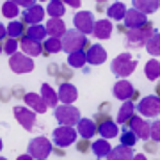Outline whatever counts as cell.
Instances as JSON below:
<instances>
[{
  "mask_svg": "<svg viewBox=\"0 0 160 160\" xmlns=\"http://www.w3.org/2000/svg\"><path fill=\"white\" fill-rule=\"evenodd\" d=\"M25 36L29 39L36 41V43H41V41H45V38L48 34H46V27H43V25H32V27H29Z\"/></svg>",
  "mask_w": 160,
  "mask_h": 160,
  "instance_id": "32",
  "label": "cell"
},
{
  "mask_svg": "<svg viewBox=\"0 0 160 160\" xmlns=\"http://www.w3.org/2000/svg\"><path fill=\"white\" fill-rule=\"evenodd\" d=\"M53 116H55V119L64 126H75L78 125V121L82 119V116H80V110L73 105H59L57 109H53Z\"/></svg>",
  "mask_w": 160,
  "mask_h": 160,
  "instance_id": "4",
  "label": "cell"
},
{
  "mask_svg": "<svg viewBox=\"0 0 160 160\" xmlns=\"http://www.w3.org/2000/svg\"><path fill=\"white\" fill-rule=\"evenodd\" d=\"M66 32H68V29H66V23L62 22V18H50L46 22V34L50 38L62 39Z\"/></svg>",
  "mask_w": 160,
  "mask_h": 160,
  "instance_id": "15",
  "label": "cell"
},
{
  "mask_svg": "<svg viewBox=\"0 0 160 160\" xmlns=\"http://www.w3.org/2000/svg\"><path fill=\"white\" fill-rule=\"evenodd\" d=\"M144 75H146V78L155 82V80L160 78V61L157 59H149L146 66H144Z\"/></svg>",
  "mask_w": 160,
  "mask_h": 160,
  "instance_id": "28",
  "label": "cell"
},
{
  "mask_svg": "<svg viewBox=\"0 0 160 160\" xmlns=\"http://www.w3.org/2000/svg\"><path fill=\"white\" fill-rule=\"evenodd\" d=\"M43 46H45L46 53H59V52L62 50V39L50 38V39H46V43Z\"/></svg>",
  "mask_w": 160,
  "mask_h": 160,
  "instance_id": "37",
  "label": "cell"
},
{
  "mask_svg": "<svg viewBox=\"0 0 160 160\" xmlns=\"http://www.w3.org/2000/svg\"><path fill=\"white\" fill-rule=\"evenodd\" d=\"M133 160H148V158H146V155H142V153H137L135 157H133Z\"/></svg>",
  "mask_w": 160,
  "mask_h": 160,
  "instance_id": "44",
  "label": "cell"
},
{
  "mask_svg": "<svg viewBox=\"0 0 160 160\" xmlns=\"http://www.w3.org/2000/svg\"><path fill=\"white\" fill-rule=\"evenodd\" d=\"M133 148H128V146H123V144H119V146H116L112 151H110V155L107 157L109 160H133Z\"/></svg>",
  "mask_w": 160,
  "mask_h": 160,
  "instance_id": "23",
  "label": "cell"
},
{
  "mask_svg": "<svg viewBox=\"0 0 160 160\" xmlns=\"http://www.w3.org/2000/svg\"><path fill=\"white\" fill-rule=\"evenodd\" d=\"M64 4H68V6L75 7V9H77V7H80V6H82V2H80V0H64Z\"/></svg>",
  "mask_w": 160,
  "mask_h": 160,
  "instance_id": "41",
  "label": "cell"
},
{
  "mask_svg": "<svg viewBox=\"0 0 160 160\" xmlns=\"http://www.w3.org/2000/svg\"><path fill=\"white\" fill-rule=\"evenodd\" d=\"M52 151H53L52 142L46 137H43V135L34 137L29 142V146H27V153H29L30 157H34L36 160H46L50 157Z\"/></svg>",
  "mask_w": 160,
  "mask_h": 160,
  "instance_id": "3",
  "label": "cell"
},
{
  "mask_svg": "<svg viewBox=\"0 0 160 160\" xmlns=\"http://www.w3.org/2000/svg\"><path fill=\"white\" fill-rule=\"evenodd\" d=\"M16 4H18L20 7H27V9H30V7L36 6L34 0H16Z\"/></svg>",
  "mask_w": 160,
  "mask_h": 160,
  "instance_id": "40",
  "label": "cell"
},
{
  "mask_svg": "<svg viewBox=\"0 0 160 160\" xmlns=\"http://www.w3.org/2000/svg\"><path fill=\"white\" fill-rule=\"evenodd\" d=\"M9 68L14 73H30L34 69V61L25 53H14L9 57Z\"/></svg>",
  "mask_w": 160,
  "mask_h": 160,
  "instance_id": "10",
  "label": "cell"
},
{
  "mask_svg": "<svg viewBox=\"0 0 160 160\" xmlns=\"http://www.w3.org/2000/svg\"><path fill=\"white\" fill-rule=\"evenodd\" d=\"M57 94H59L61 103H64V105H71V103H75V100L78 98V89H77L73 84L64 82V84H61V86H59Z\"/></svg>",
  "mask_w": 160,
  "mask_h": 160,
  "instance_id": "14",
  "label": "cell"
},
{
  "mask_svg": "<svg viewBox=\"0 0 160 160\" xmlns=\"http://www.w3.org/2000/svg\"><path fill=\"white\" fill-rule=\"evenodd\" d=\"M133 7L142 14H151L160 7V0H133Z\"/></svg>",
  "mask_w": 160,
  "mask_h": 160,
  "instance_id": "25",
  "label": "cell"
},
{
  "mask_svg": "<svg viewBox=\"0 0 160 160\" xmlns=\"http://www.w3.org/2000/svg\"><path fill=\"white\" fill-rule=\"evenodd\" d=\"M98 133L102 135V139H114L118 137V133H121L119 128H118V123H114L112 119H107V121H102L100 126H98Z\"/></svg>",
  "mask_w": 160,
  "mask_h": 160,
  "instance_id": "22",
  "label": "cell"
},
{
  "mask_svg": "<svg viewBox=\"0 0 160 160\" xmlns=\"http://www.w3.org/2000/svg\"><path fill=\"white\" fill-rule=\"evenodd\" d=\"M151 139L155 142H160V121H153L151 123Z\"/></svg>",
  "mask_w": 160,
  "mask_h": 160,
  "instance_id": "39",
  "label": "cell"
},
{
  "mask_svg": "<svg viewBox=\"0 0 160 160\" xmlns=\"http://www.w3.org/2000/svg\"><path fill=\"white\" fill-rule=\"evenodd\" d=\"M92 36L96 39H110V36H112V23H110V20H98L94 23Z\"/></svg>",
  "mask_w": 160,
  "mask_h": 160,
  "instance_id": "21",
  "label": "cell"
},
{
  "mask_svg": "<svg viewBox=\"0 0 160 160\" xmlns=\"http://www.w3.org/2000/svg\"><path fill=\"white\" fill-rule=\"evenodd\" d=\"M41 96H43V100H45V103L48 105V107H52V109H57V107H59L57 103L61 102V100H59L57 92L52 89V86L43 84V86H41Z\"/></svg>",
  "mask_w": 160,
  "mask_h": 160,
  "instance_id": "24",
  "label": "cell"
},
{
  "mask_svg": "<svg viewBox=\"0 0 160 160\" xmlns=\"http://www.w3.org/2000/svg\"><path fill=\"white\" fill-rule=\"evenodd\" d=\"M86 46H91L89 41H87V36H84L82 32H78L77 29H71L68 30L62 38V52L66 53H75V52H80L84 50Z\"/></svg>",
  "mask_w": 160,
  "mask_h": 160,
  "instance_id": "2",
  "label": "cell"
},
{
  "mask_svg": "<svg viewBox=\"0 0 160 160\" xmlns=\"http://www.w3.org/2000/svg\"><path fill=\"white\" fill-rule=\"evenodd\" d=\"M119 142L123 146H128V148H133L135 142H137V135L130 130V128H123L119 133Z\"/></svg>",
  "mask_w": 160,
  "mask_h": 160,
  "instance_id": "35",
  "label": "cell"
},
{
  "mask_svg": "<svg viewBox=\"0 0 160 160\" xmlns=\"http://www.w3.org/2000/svg\"><path fill=\"white\" fill-rule=\"evenodd\" d=\"M77 135H78V132L75 130V126L61 125L53 130L52 139H53L55 146H59V148H68V146H71V144L77 141Z\"/></svg>",
  "mask_w": 160,
  "mask_h": 160,
  "instance_id": "6",
  "label": "cell"
},
{
  "mask_svg": "<svg viewBox=\"0 0 160 160\" xmlns=\"http://www.w3.org/2000/svg\"><path fill=\"white\" fill-rule=\"evenodd\" d=\"M133 110H135V105H133V102H125L123 105H121L119 112H118V123H126V121L132 119V116H133Z\"/></svg>",
  "mask_w": 160,
  "mask_h": 160,
  "instance_id": "31",
  "label": "cell"
},
{
  "mask_svg": "<svg viewBox=\"0 0 160 160\" xmlns=\"http://www.w3.org/2000/svg\"><path fill=\"white\" fill-rule=\"evenodd\" d=\"M12 112H14V118H16V121L23 126V128H25V130L32 132V128H34L36 123H38V118H36V112H34V110L29 109V107L16 105V107L12 109Z\"/></svg>",
  "mask_w": 160,
  "mask_h": 160,
  "instance_id": "8",
  "label": "cell"
},
{
  "mask_svg": "<svg viewBox=\"0 0 160 160\" xmlns=\"http://www.w3.org/2000/svg\"><path fill=\"white\" fill-rule=\"evenodd\" d=\"M86 53H87V62L92 64V66L103 64L107 61V50H105L102 45H91Z\"/></svg>",
  "mask_w": 160,
  "mask_h": 160,
  "instance_id": "18",
  "label": "cell"
},
{
  "mask_svg": "<svg viewBox=\"0 0 160 160\" xmlns=\"http://www.w3.org/2000/svg\"><path fill=\"white\" fill-rule=\"evenodd\" d=\"M126 6L123 4V2H114V4H110L109 9H107V16L112 18V20H116V22H123L126 16Z\"/></svg>",
  "mask_w": 160,
  "mask_h": 160,
  "instance_id": "26",
  "label": "cell"
},
{
  "mask_svg": "<svg viewBox=\"0 0 160 160\" xmlns=\"http://www.w3.org/2000/svg\"><path fill=\"white\" fill-rule=\"evenodd\" d=\"M135 109L139 110V114L141 116H146V118H157V116H160V96L151 94V96L142 98V100L135 105Z\"/></svg>",
  "mask_w": 160,
  "mask_h": 160,
  "instance_id": "7",
  "label": "cell"
},
{
  "mask_svg": "<svg viewBox=\"0 0 160 160\" xmlns=\"http://www.w3.org/2000/svg\"><path fill=\"white\" fill-rule=\"evenodd\" d=\"M94 16H92V12L89 11H78L77 14L73 16V25L75 29L82 32L84 36L91 34L92 30H94Z\"/></svg>",
  "mask_w": 160,
  "mask_h": 160,
  "instance_id": "9",
  "label": "cell"
},
{
  "mask_svg": "<svg viewBox=\"0 0 160 160\" xmlns=\"http://www.w3.org/2000/svg\"><path fill=\"white\" fill-rule=\"evenodd\" d=\"M77 132H78V135L82 139L89 141V139H91L92 135L98 132V126H96V123H94V119L82 118V119L78 121V125H77Z\"/></svg>",
  "mask_w": 160,
  "mask_h": 160,
  "instance_id": "19",
  "label": "cell"
},
{
  "mask_svg": "<svg viewBox=\"0 0 160 160\" xmlns=\"http://www.w3.org/2000/svg\"><path fill=\"white\" fill-rule=\"evenodd\" d=\"M4 52H6L9 57H12L14 53H18V43H16V39H11V38H9V39L4 43Z\"/></svg>",
  "mask_w": 160,
  "mask_h": 160,
  "instance_id": "38",
  "label": "cell"
},
{
  "mask_svg": "<svg viewBox=\"0 0 160 160\" xmlns=\"http://www.w3.org/2000/svg\"><path fill=\"white\" fill-rule=\"evenodd\" d=\"M146 50H148V53L153 55V57L160 55V32H157V30L153 32V36H151L148 39V43H146Z\"/></svg>",
  "mask_w": 160,
  "mask_h": 160,
  "instance_id": "33",
  "label": "cell"
},
{
  "mask_svg": "<svg viewBox=\"0 0 160 160\" xmlns=\"http://www.w3.org/2000/svg\"><path fill=\"white\" fill-rule=\"evenodd\" d=\"M20 14V6L14 0H7L2 4V16L4 18H16Z\"/></svg>",
  "mask_w": 160,
  "mask_h": 160,
  "instance_id": "34",
  "label": "cell"
},
{
  "mask_svg": "<svg viewBox=\"0 0 160 160\" xmlns=\"http://www.w3.org/2000/svg\"><path fill=\"white\" fill-rule=\"evenodd\" d=\"M20 48L25 55H29V57H38L43 53V45L41 43H36V41L29 39L27 36L22 38V43H20Z\"/></svg>",
  "mask_w": 160,
  "mask_h": 160,
  "instance_id": "20",
  "label": "cell"
},
{
  "mask_svg": "<svg viewBox=\"0 0 160 160\" xmlns=\"http://www.w3.org/2000/svg\"><path fill=\"white\" fill-rule=\"evenodd\" d=\"M91 148H92V153L96 155L98 158H107L110 155V151H112V148H110V144L107 139H98V141H94Z\"/></svg>",
  "mask_w": 160,
  "mask_h": 160,
  "instance_id": "27",
  "label": "cell"
},
{
  "mask_svg": "<svg viewBox=\"0 0 160 160\" xmlns=\"http://www.w3.org/2000/svg\"><path fill=\"white\" fill-rule=\"evenodd\" d=\"M123 22H125V27L128 30H135V29H142L144 25H148V18H146V14L137 11L135 7H132V9L126 11V16Z\"/></svg>",
  "mask_w": 160,
  "mask_h": 160,
  "instance_id": "11",
  "label": "cell"
},
{
  "mask_svg": "<svg viewBox=\"0 0 160 160\" xmlns=\"http://www.w3.org/2000/svg\"><path fill=\"white\" fill-rule=\"evenodd\" d=\"M86 64H87V53L84 50L75 52V53H69L68 55V66L69 68L78 69V68H84Z\"/></svg>",
  "mask_w": 160,
  "mask_h": 160,
  "instance_id": "29",
  "label": "cell"
},
{
  "mask_svg": "<svg viewBox=\"0 0 160 160\" xmlns=\"http://www.w3.org/2000/svg\"><path fill=\"white\" fill-rule=\"evenodd\" d=\"M155 30L151 29V23L144 25L142 29H135V30H128L126 32V46L128 48H142L146 46L148 39L153 36Z\"/></svg>",
  "mask_w": 160,
  "mask_h": 160,
  "instance_id": "5",
  "label": "cell"
},
{
  "mask_svg": "<svg viewBox=\"0 0 160 160\" xmlns=\"http://www.w3.org/2000/svg\"><path fill=\"white\" fill-rule=\"evenodd\" d=\"M64 12H66L64 2H61V0H52V2H48L46 14L50 18H61V16H64Z\"/></svg>",
  "mask_w": 160,
  "mask_h": 160,
  "instance_id": "30",
  "label": "cell"
},
{
  "mask_svg": "<svg viewBox=\"0 0 160 160\" xmlns=\"http://www.w3.org/2000/svg\"><path fill=\"white\" fill-rule=\"evenodd\" d=\"M23 23L22 22H11L7 25V34L11 39H18V38H22L23 36Z\"/></svg>",
  "mask_w": 160,
  "mask_h": 160,
  "instance_id": "36",
  "label": "cell"
},
{
  "mask_svg": "<svg viewBox=\"0 0 160 160\" xmlns=\"http://www.w3.org/2000/svg\"><path fill=\"white\" fill-rule=\"evenodd\" d=\"M16 160H36V158H34V157H30V155L27 153V155H20Z\"/></svg>",
  "mask_w": 160,
  "mask_h": 160,
  "instance_id": "43",
  "label": "cell"
},
{
  "mask_svg": "<svg viewBox=\"0 0 160 160\" xmlns=\"http://www.w3.org/2000/svg\"><path fill=\"white\" fill-rule=\"evenodd\" d=\"M157 92H158V96H160V84L157 86Z\"/></svg>",
  "mask_w": 160,
  "mask_h": 160,
  "instance_id": "45",
  "label": "cell"
},
{
  "mask_svg": "<svg viewBox=\"0 0 160 160\" xmlns=\"http://www.w3.org/2000/svg\"><path fill=\"white\" fill-rule=\"evenodd\" d=\"M135 68H137V61L132 57V53H128V52L119 53V55L110 62V71H112L116 77H121V78L130 77V75L135 71Z\"/></svg>",
  "mask_w": 160,
  "mask_h": 160,
  "instance_id": "1",
  "label": "cell"
},
{
  "mask_svg": "<svg viewBox=\"0 0 160 160\" xmlns=\"http://www.w3.org/2000/svg\"><path fill=\"white\" fill-rule=\"evenodd\" d=\"M23 102L27 103L29 109H32L34 112H38V114H45L46 109H48V105L45 103L43 96H41V94H36V92H27V94L23 96Z\"/></svg>",
  "mask_w": 160,
  "mask_h": 160,
  "instance_id": "17",
  "label": "cell"
},
{
  "mask_svg": "<svg viewBox=\"0 0 160 160\" xmlns=\"http://www.w3.org/2000/svg\"><path fill=\"white\" fill-rule=\"evenodd\" d=\"M0 32H2V34H0V38H2V39H4L6 36H9V34H7V27H4V23L0 25Z\"/></svg>",
  "mask_w": 160,
  "mask_h": 160,
  "instance_id": "42",
  "label": "cell"
},
{
  "mask_svg": "<svg viewBox=\"0 0 160 160\" xmlns=\"http://www.w3.org/2000/svg\"><path fill=\"white\" fill-rule=\"evenodd\" d=\"M43 20H45V7L39 6V4H36L34 7L23 11V22L29 23L30 27L32 25H39Z\"/></svg>",
  "mask_w": 160,
  "mask_h": 160,
  "instance_id": "16",
  "label": "cell"
},
{
  "mask_svg": "<svg viewBox=\"0 0 160 160\" xmlns=\"http://www.w3.org/2000/svg\"><path fill=\"white\" fill-rule=\"evenodd\" d=\"M0 160H7V158H4V157H2V158H0Z\"/></svg>",
  "mask_w": 160,
  "mask_h": 160,
  "instance_id": "46",
  "label": "cell"
},
{
  "mask_svg": "<svg viewBox=\"0 0 160 160\" xmlns=\"http://www.w3.org/2000/svg\"><path fill=\"white\" fill-rule=\"evenodd\" d=\"M130 130L137 135V139H142V141L151 139V125H148V123H146L142 118H139V116H132Z\"/></svg>",
  "mask_w": 160,
  "mask_h": 160,
  "instance_id": "12",
  "label": "cell"
},
{
  "mask_svg": "<svg viewBox=\"0 0 160 160\" xmlns=\"http://www.w3.org/2000/svg\"><path fill=\"white\" fill-rule=\"evenodd\" d=\"M112 94L118 100H121V102H130L132 98H133V94H135V89H133V86L128 80H119L112 87Z\"/></svg>",
  "mask_w": 160,
  "mask_h": 160,
  "instance_id": "13",
  "label": "cell"
}]
</instances>
